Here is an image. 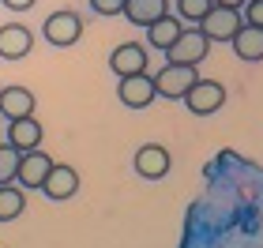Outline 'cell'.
Here are the masks:
<instances>
[{
  "instance_id": "6da1fadb",
  "label": "cell",
  "mask_w": 263,
  "mask_h": 248,
  "mask_svg": "<svg viewBox=\"0 0 263 248\" xmlns=\"http://www.w3.org/2000/svg\"><path fill=\"white\" fill-rule=\"evenodd\" d=\"M42 34L53 49H71L79 38H83V15L71 8H61V11H49L42 23Z\"/></svg>"
},
{
  "instance_id": "7a4b0ae2",
  "label": "cell",
  "mask_w": 263,
  "mask_h": 248,
  "mask_svg": "<svg viewBox=\"0 0 263 248\" xmlns=\"http://www.w3.org/2000/svg\"><path fill=\"white\" fill-rule=\"evenodd\" d=\"M199 72L192 64H165L154 72V87H158V98H170V102H184V94L196 87Z\"/></svg>"
},
{
  "instance_id": "3957f363",
  "label": "cell",
  "mask_w": 263,
  "mask_h": 248,
  "mask_svg": "<svg viewBox=\"0 0 263 248\" xmlns=\"http://www.w3.org/2000/svg\"><path fill=\"white\" fill-rule=\"evenodd\" d=\"M207 53H211L207 34H203L199 27H184L181 38L165 49V61H170V64H192V68H199L203 61H207Z\"/></svg>"
},
{
  "instance_id": "277c9868",
  "label": "cell",
  "mask_w": 263,
  "mask_h": 248,
  "mask_svg": "<svg viewBox=\"0 0 263 248\" xmlns=\"http://www.w3.org/2000/svg\"><path fill=\"white\" fill-rule=\"evenodd\" d=\"M184 105L196 117H214L226 105V87L218 79H196V87L184 94Z\"/></svg>"
},
{
  "instance_id": "5b68a950",
  "label": "cell",
  "mask_w": 263,
  "mask_h": 248,
  "mask_svg": "<svg viewBox=\"0 0 263 248\" xmlns=\"http://www.w3.org/2000/svg\"><path fill=\"white\" fill-rule=\"evenodd\" d=\"M117 98H121L124 109H147V105L158 98L154 75L143 72V75H124V79H117Z\"/></svg>"
},
{
  "instance_id": "8992f818",
  "label": "cell",
  "mask_w": 263,
  "mask_h": 248,
  "mask_svg": "<svg viewBox=\"0 0 263 248\" xmlns=\"http://www.w3.org/2000/svg\"><path fill=\"white\" fill-rule=\"evenodd\" d=\"M109 68H113L117 79H124V75H143V72L151 68L147 45H143V42H121V45L109 53Z\"/></svg>"
},
{
  "instance_id": "52a82bcc",
  "label": "cell",
  "mask_w": 263,
  "mask_h": 248,
  "mask_svg": "<svg viewBox=\"0 0 263 248\" xmlns=\"http://www.w3.org/2000/svg\"><path fill=\"white\" fill-rule=\"evenodd\" d=\"M241 27H245L241 11H237V8H218V4H214V8L207 11V19L199 23V30L207 34L211 45H214V42H233Z\"/></svg>"
},
{
  "instance_id": "ba28073f",
  "label": "cell",
  "mask_w": 263,
  "mask_h": 248,
  "mask_svg": "<svg viewBox=\"0 0 263 248\" xmlns=\"http://www.w3.org/2000/svg\"><path fill=\"white\" fill-rule=\"evenodd\" d=\"M34 109H38V98H34L30 87H23V83L0 87V117H4V121H23V117H34Z\"/></svg>"
},
{
  "instance_id": "9c48e42d",
  "label": "cell",
  "mask_w": 263,
  "mask_h": 248,
  "mask_svg": "<svg viewBox=\"0 0 263 248\" xmlns=\"http://www.w3.org/2000/svg\"><path fill=\"white\" fill-rule=\"evenodd\" d=\"M42 192H45V199H53V203L71 199L79 192V169H76V165H68V162H53V169H49V177H45Z\"/></svg>"
},
{
  "instance_id": "30bf717a",
  "label": "cell",
  "mask_w": 263,
  "mask_h": 248,
  "mask_svg": "<svg viewBox=\"0 0 263 248\" xmlns=\"http://www.w3.org/2000/svg\"><path fill=\"white\" fill-rule=\"evenodd\" d=\"M136 173L143 177V181H162L165 173L173 169V158H170V150H165L162 143H143L136 150Z\"/></svg>"
},
{
  "instance_id": "8fae6325",
  "label": "cell",
  "mask_w": 263,
  "mask_h": 248,
  "mask_svg": "<svg viewBox=\"0 0 263 248\" xmlns=\"http://www.w3.org/2000/svg\"><path fill=\"white\" fill-rule=\"evenodd\" d=\"M53 169V158L45 155V150H27V155L19 158V173H15V184L19 188H30V192H42V184H45V177H49Z\"/></svg>"
},
{
  "instance_id": "7c38bea8",
  "label": "cell",
  "mask_w": 263,
  "mask_h": 248,
  "mask_svg": "<svg viewBox=\"0 0 263 248\" xmlns=\"http://www.w3.org/2000/svg\"><path fill=\"white\" fill-rule=\"evenodd\" d=\"M34 49V30L23 23H4L0 27V61H23Z\"/></svg>"
},
{
  "instance_id": "4fadbf2b",
  "label": "cell",
  "mask_w": 263,
  "mask_h": 248,
  "mask_svg": "<svg viewBox=\"0 0 263 248\" xmlns=\"http://www.w3.org/2000/svg\"><path fill=\"white\" fill-rule=\"evenodd\" d=\"M42 139H45V128L42 121H34V117H23V121H8V143L15 147V150H38L42 147Z\"/></svg>"
},
{
  "instance_id": "5bb4252c",
  "label": "cell",
  "mask_w": 263,
  "mask_h": 248,
  "mask_svg": "<svg viewBox=\"0 0 263 248\" xmlns=\"http://www.w3.org/2000/svg\"><path fill=\"white\" fill-rule=\"evenodd\" d=\"M121 15L132 23V27H143L147 30L151 23H158L162 15H170V0H124V11Z\"/></svg>"
},
{
  "instance_id": "9a60e30c",
  "label": "cell",
  "mask_w": 263,
  "mask_h": 248,
  "mask_svg": "<svg viewBox=\"0 0 263 248\" xmlns=\"http://www.w3.org/2000/svg\"><path fill=\"white\" fill-rule=\"evenodd\" d=\"M181 30H184V23L170 11V15H162L158 23H151V27H147V45H151V49H158V53H165L177 38H181Z\"/></svg>"
},
{
  "instance_id": "2e32d148",
  "label": "cell",
  "mask_w": 263,
  "mask_h": 248,
  "mask_svg": "<svg viewBox=\"0 0 263 248\" xmlns=\"http://www.w3.org/2000/svg\"><path fill=\"white\" fill-rule=\"evenodd\" d=\"M230 45H233L237 61H245V64H259L263 61V30L259 27H241Z\"/></svg>"
},
{
  "instance_id": "e0dca14e",
  "label": "cell",
  "mask_w": 263,
  "mask_h": 248,
  "mask_svg": "<svg viewBox=\"0 0 263 248\" xmlns=\"http://www.w3.org/2000/svg\"><path fill=\"white\" fill-rule=\"evenodd\" d=\"M23 211H27V188L0 184V222H15Z\"/></svg>"
},
{
  "instance_id": "ac0fdd59",
  "label": "cell",
  "mask_w": 263,
  "mask_h": 248,
  "mask_svg": "<svg viewBox=\"0 0 263 248\" xmlns=\"http://www.w3.org/2000/svg\"><path fill=\"white\" fill-rule=\"evenodd\" d=\"M211 8H214V0H173V15L181 23H192V27H199L207 19Z\"/></svg>"
},
{
  "instance_id": "d6986e66",
  "label": "cell",
  "mask_w": 263,
  "mask_h": 248,
  "mask_svg": "<svg viewBox=\"0 0 263 248\" xmlns=\"http://www.w3.org/2000/svg\"><path fill=\"white\" fill-rule=\"evenodd\" d=\"M19 158H23V150H15V147L4 139V143H0V184H15Z\"/></svg>"
},
{
  "instance_id": "ffe728a7",
  "label": "cell",
  "mask_w": 263,
  "mask_h": 248,
  "mask_svg": "<svg viewBox=\"0 0 263 248\" xmlns=\"http://www.w3.org/2000/svg\"><path fill=\"white\" fill-rule=\"evenodd\" d=\"M241 19H245V27H259L263 30V0H248L241 8Z\"/></svg>"
},
{
  "instance_id": "44dd1931",
  "label": "cell",
  "mask_w": 263,
  "mask_h": 248,
  "mask_svg": "<svg viewBox=\"0 0 263 248\" xmlns=\"http://www.w3.org/2000/svg\"><path fill=\"white\" fill-rule=\"evenodd\" d=\"M90 11H94V15H105V19H109V15H121V11H124V0H90Z\"/></svg>"
},
{
  "instance_id": "7402d4cb",
  "label": "cell",
  "mask_w": 263,
  "mask_h": 248,
  "mask_svg": "<svg viewBox=\"0 0 263 248\" xmlns=\"http://www.w3.org/2000/svg\"><path fill=\"white\" fill-rule=\"evenodd\" d=\"M0 4H4L8 11H30L34 4H38V0H0Z\"/></svg>"
},
{
  "instance_id": "603a6c76",
  "label": "cell",
  "mask_w": 263,
  "mask_h": 248,
  "mask_svg": "<svg viewBox=\"0 0 263 248\" xmlns=\"http://www.w3.org/2000/svg\"><path fill=\"white\" fill-rule=\"evenodd\" d=\"M214 4H218V8H237V11H241L248 0H214Z\"/></svg>"
}]
</instances>
